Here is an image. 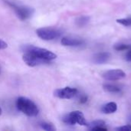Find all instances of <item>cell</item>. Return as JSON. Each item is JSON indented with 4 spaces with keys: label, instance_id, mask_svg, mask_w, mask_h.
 <instances>
[{
    "label": "cell",
    "instance_id": "6da1fadb",
    "mask_svg": "<svg viewBox=\"0 0 131 131\" xmlns=\"http://www.w3.org/2000/svg\"><path fill=\"white\" fill-rule=\"evenodd\" d=\"M16 107L19 111L28 117H35L39 113L38 106L29 98L20 97L16 101Z\"/></svg>",
    "mask_w": 131,
    "mask_h": 131
},
{
    "label": "cell",
    "instance_id": "7a4b0ae2",
    "mask_svg": "<svg viewBox=\"0 0 131 131\" xmlns=\"http://www.w3.org/2000/svg\"><path fill=\"white\" fill-rule=\"evenodd\" d=\"M21 50L23 52L30 53L48 62H50L51 61H53L57 58V54H55L54 52L48 49L36 47L34 45H24L21 48Z\"/></svg>",
    "mask_w": 131,
    "mask_h": 131
},
{
    "label": "cell",
    "instance_id": "3957f363",
    "mask_svg": "<svg viewBox=\"0 0 131 131\" xmlns=\"http://www.w3.org/2000/svg\"><path fill=\"white\" fill-rule=\"evenodd\" d=\"M4 2L15 12L16 15L19 18V19L22 21L29 18L34 12L33 8L27 5L18 4L12 0H4Z\"/></svg>",
    "mask_w": 131,
    "mask_h": 131
},
{
    "label": "cell",
    "instance_id": "277c9868",
    "mask_svg": "<svg viewBox=\"0 0 131 131\" xmlns=\"http://www.w3.org/2000/svg\"><path fill=\"white\" fill-rule=\"evenodd\" d=\"M63 122L68 125L79 124L81 126L88 127V124L84 117V114L80 111H74L64 115L62 119Z\"/></svg>",
    "mask_w": 131,
    "mask_h": 131
},
{
    "label": "cell",
    "instance_id": "5b68a950",
    "mask_svg": "<svg viewBox=\"0 0 131 131\" xmlns=\"http://www.w3.org/2000/svg\"><path fill=\"white\" fill-rule=\"evenodd\" d=\"M36 33L40 38L45 41L57 39L61 35V31L59 29L54 28H41L37 29Z\"/></svg>",
    "mask_w": 131,
    "mask_h": 131
},
{
    "label": "cell",
    "instance_id": "8992f818",
    "mask_svg": "<svg viewBox=\"0 0 131 131\" xmlns=\"http://www.w3.org/2000/svg\"><path fill=\"white\" fill-rule=\"evenodd\" d=\"M78 94V90L71 87H65L54 91V95L60 99H71Z\"/></svg>",
    "mask_w": 131,
    "mask_h": 131
},
{
    "label": "cell",
    "instance_id": "52a82bcc",
    "mask_svg": "<svg viewBox=\"0 0 131 131\" xmlns=\"http://www.w3.org/2000/svg\"><path fill=\"white\" fill-rule=\"evenodd\" d=\"M103 78L107 81H118L126 77L125 72L121 69H112L106 71L102 74Z\"/></svg>",
    "mask_w": 131,
    "mask_h": 131
},
{
    "label": "cell",
    "instance_id": "ba28073f",
    "mask_svg": "<svg viewBox=\"0 0 131 131\" xmlns=\"http://www.w3.org/2000/svg\"><path fill=\"white\" fill-rule=\"evenodd\" d=\"M22 59L24 61V62L29 67H35L37 65L39 64H48L50 62H48L45 60H42L30 53H27V52H24V54L22 56Z\"/></svg>",
    "mask_w": 131,
    "mask_h": 131
},
{
    "label": "cell",
    "instance_id": "9c48e42d",
    "mask_svg": "<svg viewBox=\"0 0 131 131\" xmlns=\"http://www.w3.org/2000/svg\"><path fill=\"white\" fill-rule=\"evenodd\" d=\"M61 43L64 46L68 47H78L84 44V41L82 38L72 37V36H66L61 38Z\"/></svg>",
    "mask_w": 131,
    "mask_h": 131
},
{
    "label": "cell",
    "instance_id": "30bf717a",
    "mask_svg": "<svg viewBox=\"0 0 131 131\" xmlns=\"http://www.w3.org/2000/svg\"><path fill=\"white\" fill-rule=\"evenodd\" d=\"M111 58V54L108 52H101L98 54H96L94 58H93V61L94 63L101 64H104L107 61H108V60Z\"/></svg>",
    "mask_w": 131,
    "mask_h": 131
},
{
    "label": "cell",
    "instance_id": "8fae6325",
    "mask_svg": "<svg viewBox=\"0 0 131 131\" xmlns=\"http://www.w3.org/2000/svg\"><path fill=\"white\" fill-rule=\"evenodd\" d=\"M104 126H105V122L101 120H97L92 121L91 124H88V125L89 130H107V129L104 127Z\"/></svg>",
    "mask_w": 131,
    "mask_h": 131
},
{
    "label": "cell",
    "instance_id": "7c38bea8",
    "mask_svg": "<svg viewBox=\"0 0 131 131\" xmlns=\"http://www.w3.org/2000/svg\"><path fill=\"white\" fill-rule=\"evenodd\" d=\"M117 110V104L115 102H110L103 105L101 108V111L105 114H114Z\"/></svg>",
    "mask_w": 131,
    "mask_h": 131
},
{
    "label": "cell",
    "instance_id": "4fadbf2b",
    "mask_svg": "<svg viewBox=\"0 0 131 131\" xmlns=\"http://www.w3.org/2000/svg\"><path fill=\"white\" fill-rule=\"evenodd\" d=\"M103 88L105 91L109 93H119L121 91V89L119 87L114 84H104Z\"/></svg>",
    "mask_w": 131,
    "mask_h": 131
},
{
    "label": "cell",
    "instance_id": "5bb4252c",
    "mask_svg": "<svg viewBox=\"0 0 131 131\" xmlns=\"http://www.w3.org/2000/svg\"><path fill=\"white\" fill-rule=\"evenodd\" d=\"M90 18L88 16H80L76 19V25L79 27H83L89 22Z\"/></svg>",
    "mask_w": 131,
    "mask_h": 131
},
{
    "label": "cell",
    "instance_id": "9a60e30c",
    "mask_svg": "<svg viewBox=\"0 0 131 131\" xmlns=\"http://www.w3.org/2000/svg\"><path fill=\"white\" fill-rule=\"evenodd\" d=\"M40 127H41L43 130H55V127L53 126V124H50V123H48V122H41V123L40 124Z\"/></svg>",
    "mask_w": 131,
    "mask_h": 131
},
{
    "label": "cell",
    "instance_id": "2e32d148",
    "mask_svg": "<svg viewBox=\"0 0 131 131\" xmlns=\"http://www.w3.org/2000/svg\"><path fill=\"white\" fill-rule=\"evenodd\" d=\"M130 48H131V45H126V44H121V43H120V44H117V45H114V49L116 50V51H127V49H129Z\"/></svg>",
    "mask_w": 131,
    "mask_h": 131
},
{
    "label": "cell",
    "instance_id": "e0dca14e",
    "mask_svg": "<svg viewBox=\"0 0 131 131\" xmlns=\"http://www.w3.org/2000/svg\"><path fill=\"white\" fill-rule=\"evenodd\" d=\"M117 22L122 25H124V26H126V27L131 26V18H125L117 19Z\"/></svg>",
    "mask_w": 131,
    "mask_h": 131
},
{
    "label": "cell",
    "instance_id": "ac0fdd59",
    "mask_svg": "<svg viewBox=\"0 0 131 131\" xmlns=\"http://www.w3.org/2000/svg\"><path fill=\"white\" fill-rule=\"evenodd\" d=\"M115 130L118 131H131V125H125V126L119 127H117Z\"/></svg>",
    "mask_w": 131,
    "mask_h": 131
},
{
    "label": "cell",
    "instance_id": "d6986e66",
    "mask_svg": "<svg viewBox=\"0 0 131 131\" xmlns=\"http://www.w3.org/2000/svg\"><path fill=\"white\" fill-rule=\"evenodd\" d=\"M124 58L127 61H131V48L127 50V53L124 55Z\"/></svg>",
    "mask_w": 131,
    "mask_h": 131
},
{
    "label": "cell",
    "instance_id": "ffe728a7",
    "mask_svg": "<svg viewBox=\"0 0 131 131\" xmlns=\"http://www.w3.org/2000/svg\"><path fill=\"white\" fill-rule=\"evenodd\" d=\"M8 47V45L5 41H4L3 40L0 39V50H2V49H5L6 48Z\"/></svg>",
    "mask_w": 131,
    "mask_h": 131
},
{
    "label": "cell",
    "instance_id": "44dd1931",
    "mask_svg": "<svg viewBox=\"0 0 131 131\" xmlns=\"http://www.w3.org/2000/svg\"><path fill=\"white\" fill-rule=\"evenodd\" d=\"M88 96H86V95H83V96H81V98H80V103L81 104H84V103H86L87 101H88Z\"/></svg>",
    "mask_w": 131,
    "mask_h": 131
},
{
    "label": "cell",
    "instance_id": "7402d4cb",
    "mask_svg": "<svg viewBox=\"0 0 131 131\" xmlns=\"http://www.w3.org/2000/svg\"><path fill=\"white\" fill-rule=\"evenodd\" d=\"M2 108L0 107V115L2 114Z\"/></svg>",
    "mask_w": 131,
    "mask_h": 131
},
{
    "label": "cell",
    "instance_id": "603a6c76",
    "mask_svg": "<svg viewBox=\"0 0 131 131\" xmlns=\"http://www.w3.org/2000/svg\"><path fill=\"white\" fill-rule=\"evenodd\" d=\"M0 74H1V68H0Z\"/></svg>",
    "mask_w": 131,
    "mask_h": 131
}]
</instances>
